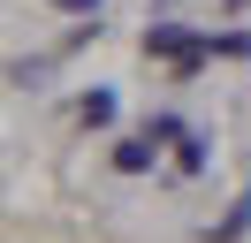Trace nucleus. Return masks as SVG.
<instances>
[{
    "label": "nucleus",
    "mask_w": 251,
    "mask_h": 243,
    "mask_svg": "<svg viewBox=\"0 0 251 243\" xmlns=\"http://www.w3.org/2000/svg\"><path fill=\"white\" fill-rule=\"evenodd\" d=\"M69 8H84V0H69Z\"/></svg>",
    "instance_id": "nucleus-1"
}]
</instances>
